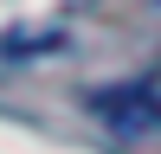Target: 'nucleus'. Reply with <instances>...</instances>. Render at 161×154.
I'll list each match as a JSON object with an SVG mask.
<instances>
[{
	"label": "nucleus",
	"instance_id": "nucleus-1",
	"mask_svg": "<svg viewBox=\"0 0 161 154\" xmlns=\"http://www.w3.org/2000/svg\"><path fill=\"white\" fill-rule=\"evenodd\" d=\"M90 109H97V122H110L116 135H148V128H161V96L148 84H116V90H97L90 96Z\"/></svg>",
	"mask_w": 161,
	"mask_h": 154
}]
</instances>
